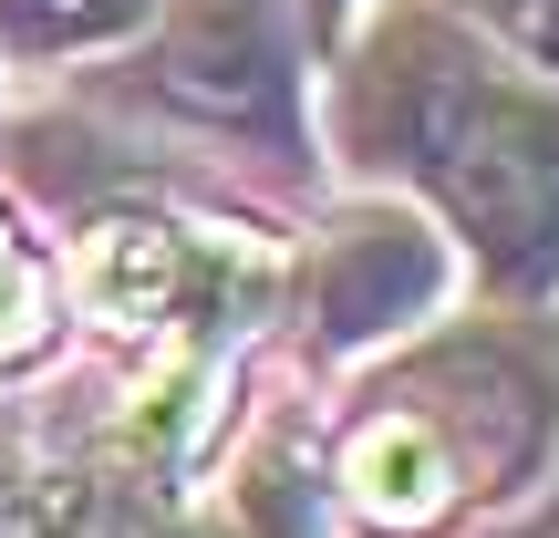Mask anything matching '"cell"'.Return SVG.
<instances>
[{
    "mask_svg": "<svg viewBox=\"0 0 559 538\" xmlns=\"http://www.w3.org/2000/svg\"><path fill=\"white\" fill-rule=\"evenodd\" d=\"M332 187H383L456 239L466 290L559 311V83L436 0H362L311 73Z\"/></svg>",
    "mask_w": 559,
    "mask_h": 538,
    "instance_id": "1",
    "label": "cell"
},
{
    "mask_svg": "<svg viewBox=\"0 0 559 538\" xmlns=\"http://www.w3.org/2000/svg\"><path fill=\"white\" fill-rule=\"evenodd\" d=\"M311 456L342 538H477L559 477V311L456 300L321 383Z\"/></svg>",
    "mask_w": 559,
    "mask_h": 538,
    "instance_id": "2",
    "label": "cell"
},
{
    "mask_svg": "<svg viewBox=\"0 0 559 538\" xmlns=\"http://www.w3.org/2000/svg\"><path fill=\"white\" fill-rule=\"evenodd\" d=\"M311 73L321 52L300 0H156V21L94 62L83 115H104L135 145H177L166 166H187V177L300 198V187H321Z\"/></svg>",
    "mask_w": 559,
    "mask_h": 538,
    "instance_id": "3",
    "label": "cell"
},
{
    "mask_svg": "<svg viewBox=\"0 0 559 538\" xmlns=\"http://www.w3.org/2000/svg\"><path fill=\"white\" fill-rule=\"evenodd\" d=\"M466 290V260L425 207L383 198V187H342L311 228L290 239V279H280V352L290 373L342 383L373 352L415 342L425 321H445Z\"/></svg>",
    "mask_w": 559,
    "mask_h": 538,
    "instance_id": "4",
    "label": "cell"
},
{
    "mask_svg": "<svg viewBox=\"0 0 559 538\" xmlns=\"http://www.w3.org/2000/svg\"><path fill=\"white\" fill-rule=\"evenodd\" d=\"M11 538H228V528L187 466L41 425V445L11 477Z\"/></svg>",
    "mask_w": 559,
    "mask_h": 538,
    "instance_id": "5",
    "label": "cell"
},
{
    "mask_svg": "<svg viewBox=\"0 0 559 538\" xmlns=\"http://www.w3.org/2000/svg\"><path fill=\"white\" fill-rule=\"evenodd\" d=\"M198 487H207V507H218L228 538H342L321 456H311V415H300L290 394L239 404V425L218 435V456H207Z\"/></svg>",
    "mask_w": 559,
    "mask_h": 538,
    "instance_id": "6",
    "label": "cell"
},
{
    "mask_svg": "<svg viewBox=\"0 0 559 538\" xmlns=\"http://www.w3.org/2000/svg\"><path fill=\"white\" fill-rule=\"evenodd\" d=\"M73 342V300H62V249L32 218L21 187H0V383H41L62 373Z\"/></svg>",
    "mask_w": 559,
    "mask_h": 538,
    "instance_id": "7",
    "label": "cell"
},
{
    "mask_svg": "<svg viewBox=\"0 0 559 538\" xmlns=\"http://www.w3.org/2000/svg\"><path fill=\"white\" fill-rule=\"evenodd\" d=\"M156 21V0H0V73H94Z\"/></svg>",
    "mask_w": 559,
    "mask_h": 538,
    "instance_id": "8",
    "label": "cell"
},
{
    "mask_svg": "<svg viewBox=\"0 0 559 538\" xmlns=\"http://www.w3.org/2000/svg\"><path fill=\"white\" fill-rule=\"evenodd\" d=\"M436 11H456L477 41H498L508 62H528L539 83H559V0H436Z\"/></svg>",
    "mask_w": 559,
    "mask_h": 538,
    "instance_id": "9",
    "label": "cell"
},
{
    "mask_svg": "<svg viewBox=\"0 0 559 538\" xmlns=\"http://www.w3.org/2000/svg\"><path fill=\"white\" fill-rule=\"evenodd\" d=\"M477 538H559V477L539 487V498H519V507H508V518H487Z\"/></svg>",
    "mask_w": 559,
    "mask_h": 538,
    "instance_id": "10",
    "label": "cell"
},
{
    "mask_svg": "<svg viewBox=\"0 0 559 538\" xmlns=\"http://www.w3.org/2000/svg\"><path fill=\"white\" fill-rule=\"evenodd\" d=\"M362 11V0H300V21H311V52H332V41H342V21H353Z\"/></svg>",
    "mask_w": 559,
    "mask_h": 538,
    "instance_id": "11",
    "label": "cell"
},
{
    "mask_svg": "<svg viewBox=\"0 0 559 538\" xmlns=\"http://www.w3.org/2000/svg\"><path fill=\"white\" fill-rule=\"evenodd\" d=\"M0 538H11V477H0Z\"/></svg>",
    "mask_w": 559,
    "mask_h": 538,
    "instance_id": "12",
    "label": "cell"
},
{
    "mask_svg": "<svg viewBox=\"0 0 559 538\" xmlns=\"http://www.w3.org/2000/svg\"><path fill=\"white\" fill-rule=\"evenodd\" d=\"M0 83H11V73H0ZM0 124H11V104H0Z\"/></svg>",
    "mask_w": 559,
    "mask_h": 538,
    "instance_id": "13",
    "label": "cell"
}]
</instances>
